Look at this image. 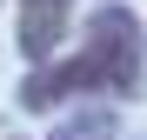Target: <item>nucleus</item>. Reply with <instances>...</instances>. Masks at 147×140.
<instances>
[{
  "label": "nucleus",
  "mask_w": 147,
  "mask_h": 140,
  "mask_svg": "<svg viewBox=\"0 0 147 140\" xmlns=\"http://www.w3.org/2000/svg\"><path fill=\"white\" fill-rule=\"evenodd\" d=\"M80 54H87L94 80H100L107 93H120V100H140V93H147V33H140L134 7H120V0L94 7Z\"/></svg>",
  "instance_id": "f257e3e1"
},
{
  "label": "nucleus",
  "mask_w": 147,
  "mask_h": 140,
  "mask_svg": "<svg viewBox=\"0 0 147 140\" xmlns=\"http://www.w3.org/2000/svg\"><path fill=\"white\" fill-rule=\"evenodd\" d=\"M67 7H74V0H20V54H27V60H47L60 47Z\"/></svg>",
  "instance_id": "f03ea898"
},
{
  "label": "nucleus",
  "mask_w": 147,
  "mask_h": 140,
  "mask_svg": "<svg viewBox=\"0 0 147 140\" xmlns=\"http://www.w3.org/2000/svg\"><path fill=\"white\" fill-rule=\"evenodd\" d=\"M114 133H120V127H114V113H67L54 140H114Z\"/></svg>",
  "instance_id": "7ed1b4c3"
}]
</instances>
